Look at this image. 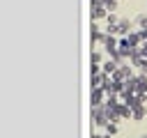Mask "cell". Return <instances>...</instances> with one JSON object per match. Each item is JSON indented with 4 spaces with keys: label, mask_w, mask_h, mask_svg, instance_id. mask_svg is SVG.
Listing matches in <instances>:
<instances>
[{
    "label": "cell",
    "mask_w": 147,
    "mask_h": 138,
    "mask_svg": "<svg viewBox=\"0 0 147 138\" xmlns=\"http://www.w3.org/2000/svg\"><path fill=\"white\" fill-rule=\"evenodd\" d=\"M136 25H140V28H147V14L145 12H140L138 16H136V21H133Z\"/></svg>",
    "instance_id": "8"
},
{
    "label": "cell",
    "mask_w": 147,
    "mask_h": 138,
    "mask_svg": "<svg viewBox=\"0 0 147 138\" xmlns=\"http://www.w3.org/2000/svg\"><path fill=\"white\" fill-rule=\"evenodd\" d=\"M140 71H142V74H147V60L142 62V67H140Z\"/></svg>",
    "instance_id": "15"
},
{
    "label": "cell",
    "mask_w": 147,
    "mask_h": 138,
    "mask_svg": "<svg viewBox=\"0 0 147 138\" xmlns=\"http://www.w3.org/2000/svg\"><path fill=\"white\" fill-rule=\"evenodd\" d=\"M126 39L131 41V46H133V48H140V41H142V37H140V30H131Z\"/></svg>",
    "instance_id": "6"
},
{
    "label": "cell",
    "mask_w": 147,
    "mask_h": 138,
    "mask_svg": "<svg viewBox=\"0 0 147 138\" xmlns=\"http://www.w3.org/2000/svg\"><path fill=\"white\" fill-rule=\"evenodd\" d=\"M92 2H101V0H92Z\"/></svg>",
    "instance_id": "16"
},
{
    "label": "cell",
    "mask_w": 147,
    "mask_h": 138,
    "mask_svg": "<svg viewBox=\"0 0 147 138\" xmlns=\"http://www.w3.org/2000/svg\"><path fill=\"white\" fill-rule=\"evenodd\" d=\"M92 120H94V124H96V126H106V124L110 122L106 103H103V106H92Z\"/></svg>",
    "instance_id": "1"
},
{
    "label": "cell",
    "mask_w": 147,
    "mask_h": 138,
    "mask_svg": "<svg viewBox=\"0 0 147 138\" xmlns=\"http://www.w3.org/2000/svg\"><path fill=\"white\" fill-rule=\"evenodd\" d=\"M138 51H140V55H142V57H145V60H147V41H142V44H140V48H138Z\"/></svg>",
    "instance_id": "13"
},
{
    "label": "cell",
    "mask_w": 147,
    "mask_h": 138,
    "mask_svg": "<svg viewBox=\"0 0 147 138\" xmlns=\"http://www.w3.org/2000/svg\"><path fill=\"white\" fill-rule=\"evenodd\" d=\"M103 129H106V133H108V136H115V133H117V122H108Z\"/></svg>",
    "instance_id": "9"
},
{
    "label": "cell",
    "mask_w": 147,
    "mask_h": 138,
    "mask_svg": "<svg viewBox=\"0 0 147 138\" xmlns=\"http://www.w3.org/2000/svg\"><path fill=\"white\" fill-rule=\"evenodd\" d=\"M129 32H131V21L129 18H122L117 23V34L119 37H129Z\"/></svg>",
    "instance_id": "5"
},
{
    "label": "cell",
    "mask_w": 147,
    "mask_h": 138,
    "mask_svg": "<svg viewBox=\"0 0 147 138\" xmlns=\"http://www.w3.org/2000/svg\"><path fill=\"white\" fill-rule=\"evenodd\" d=\"M140 37H142V41H147V28H140Z\"/></svg>",
    "instance_id": "14"
},
{
    "label": "cell",
    "mask_w": 147,
    "mask_h": 138,
    "mask_svg": "<svg viewBox=\"0 0 147 138\" xmlns=\"http://www.w3.org/2000/svg\"><path fill=\"white\" fill-rule=\"evenodd\" d=\"M106 21H108V25H117V23H119V18H117V14H115V12H110V14L106 16Z\"/></svg>",
    "instance_id": "10"
},
{
    "label": "cell",
    "mask_w": 147,
    "mask_h": 138,
    "mask_svg": "<svg viewBox=\"0 0 147 138\" xmlns=\"http://www.w3.org/2000/svg\"><path fill=\"white\" fill-rule=\"evenodd\" d=\"M136 92L138 94H147V74L136 76Z\"/></svg>",
    "instance_id": "4"
},
{
    "label": "cell",
    "mask_w": 147,
    "mask_h": 138,
    "mask_svg": "<svg viewBox=\"0 0 147 138\" xmlns=\"http://www.w3.org/2000/svg\"><path fill=\"white\" fill-rule=\"evenodd\" d=\"M101 57H103V55H101L99 51H92V64H99V62H101Z\"/></svg>",
    "instance_id": "12"
},
{
    "label": "cell",
    "mask_w": 147,
    "mask_h": 138,
    "mask_svg": "<svg viewBox=\"0 0 147 138\" xmlns=\"http://www.w3.org/2000/svg\"><path fill=\"white\" fill-rule=\"evenodd\" d=\"M110 12L101 5V2H92V21H99V18H106Z\"/></svg>",
    "instance_id": "2"
},
{
    "label": "cell",
    "mask_w": 147,
    "mask_h": 138,
    "mask_svg": "<svg viewBox=\"0 0 147 138\" xmlns=\"http://www.w3.org/2000/svg\"><path fill=\"white\" fill-rule=\"evenodd\" d=\"M145 115H147V108H145V106H138V108H133V110H131V117H133L136 122H140Z\"/></svg>",
    "instance_id": "7"
},
{
    "label": "cell",
    "mask_w": 147,
    "mask_h": 138,
    "mask_svg": "<svg viewBox=\"0 0 147 138\" xmlns=\"http://www.w3.org/2000/svg\"><path fill=\"white\" fill-rule=\"evenodd\" d=\"M108 94L103 92V87H94L92 90V106H103V99Z\"/></svg>",
    "instance_id": "3"
},
{
    "label": "cell",
    "mask_w": 147,
    "mask_h": 138,
    "mask_svg": "<svg viewBox=\"0 0 147 138\" xmlns=\"http://www.w3.org/2000/svg\"><path fill=\"white\" fill-rule=\"evenodd\" d=\"M101 5H103L106 9H110V12L117 9V0H101Z\"/></svg>",
    "instance_id": "11"
}]
</instances>
